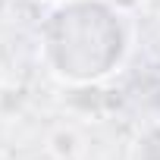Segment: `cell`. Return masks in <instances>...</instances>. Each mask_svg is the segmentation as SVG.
<instances>
[{
  "instance_id": "2",
  "label": "cell",
  "mask_w": 160,
  "mask_h": 160,
  "mask_svg": "<svg viewBox=\"0 0 160 160\" xmlns=\"http://www.w3.org/2000/svg\"><path fill=\"white\" fill-rule=\"evenodd\" d=\"M47 148H50V154H53V157H60V160H72L78 151H82V138H78V132H75V129L60 126V129L47 138Z\"/></svg>"
},
{
  "instance_id": "5",
  "label": "cell",
  "mask_w": 160,
  "mask_h": 160,
  "mask_svg": "<svg viewBox=\"0 0 160 160\" xmlns=\"http://www.w3.org/2000/svg\"><path fill=\"white\" fill-rule=\"evenodd\" d=\"M38 3H47V7H57V3H63V0H38Z\"/></svg>"
},
{
  "instance_id": "3",
  "label": "cell",
  "mask_w": 160,
  "mask_h": 160,
  "mask_svg": "<svg viewBox=\"0 0 160 160\" xmlns=\"http://www.w3.org/2000/svg\"><path fill=\"white\" fill-rule=\"evenodd\" d=\"M135 160H160V122L148 126L135 141Z\"/></svg>"
},
{
  "instance_id": "4",
  "label": "cell",
  "mask_w": 160,
  "mask_h": 160,
  "mask_svg": "<svg viewBox=\"0 0 160 160\" xmlns=\"http://www.w3.org/2000/svg\"><path fill=\"white\" fill-rule=\"evenodd\" d=\"M141 7H144L151 16H160V0H141Z\"/></svg>"
},
{
  "instance_id": "1",
  "label": "cell",
  "mask_w": 160,
  "mask_h": 160,
  "mask_svg": "<svg viewBox=\"0 0 160 160\" xmlns=\"http://www.w3.org/2000/svg\"><path fill=\"white\" fill-rule=\"evenodd\" d=\"M132 22L107 0H63L41 28V60L66 85H98L122 69Z\"/></svg>"
}]
</instances>
